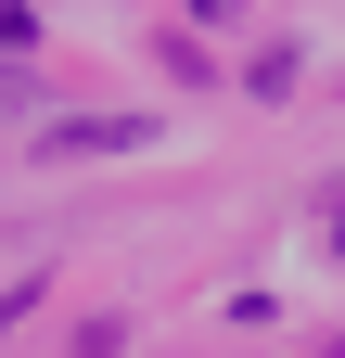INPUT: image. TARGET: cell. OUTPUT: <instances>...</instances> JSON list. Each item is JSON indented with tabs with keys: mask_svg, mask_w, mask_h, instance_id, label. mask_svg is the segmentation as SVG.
<instances>
[{
	"mask_svg": "<svg viewBox=\"0 0 345 358\" xmlns=\"http://www.w3.org/2000/svg\"><path fill=\"white\" fill-rule=\"evenodd\" d=\"M115 141H141L128 115H64V128H38V154H115Z\"/></svg>",
	"mask_w": 345,
	"mask_h": 358,
	"instance_id": "cell-1",
	"label": "cell"
},
{
	"mask_svg": "<svg viewBox=\"0 0 345 358\" xmlns=\"http://www.w3.org/2000/svg\"><path fill=\"white\" fill-rule=\"evenodd\" d=\"M320 231H332V256H345V179H320Z\"/></svg>",
	"mask_w": 345,
	"mask_h": 358,
	"instance_id": "cell-2",
	"label": "cell"
}]
</instances>
